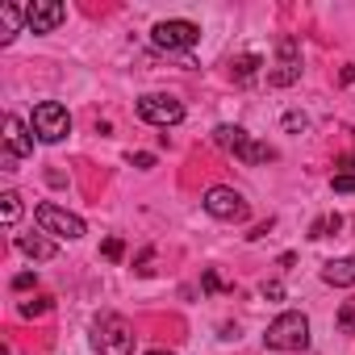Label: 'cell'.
<instances>
[{"mask_svg":"<svg viewBox=\"0 0 355 355\" xmlns=\"http://www.w3.org/2000/svg\"><path fill=\"white\" fill-rule=\"evenodd\" d=\"M338 230H343V218L338 214H326V218H318L309 226V239H326V234H338Z\"/></svg>","mask_w":355,"mask_h":355,"instance_id":"obj_17","label":"cell"},{"mask_svg":"<svg viewBox=\"0 0 355 355\" xmlns=\"http://www.w3.org/2000/svg\"><path fill=\"white\" fill-rule=\"evenodd\" d=\"M263 343H268L272 351H305V347H309V318L297 313V309L280 313V318L263 330Z\"/></svg>","mask_w":355,"mask_h":355,"instance_id":"obj_2","label":"cell"},{"mask_svg":"<svg viewBox=\"0 0 355 355\" xmlns=\"http://www.w3.org/2000/svg\"><path fill=\"white\" fill-rule=\"evenodd\" d=\"M101 251H105V259H109V263H117V259L125 255V243H121V239H105V247H101Z\"/></svg>","mask_w":355,"mask_h":355,"instance_id":"obj_22","label":"cell"},{"mask_svg":"<svg viewBox=\"0 0 355 355\" xmlns=\"http://www.w3.org/2000/svg\"><path fill=\"white\" fill-rule=\"evenodd\" d=\"M284 125H288V130H305V125H309V117H305V113H288V117H284Z\"/></svg>","mask_w":355,"mask_h":355,"instance_id":"obj_27","label":"cell"},{"mask_svg":"<svg viewBox=\"0 0 355 355\" xmlns=\"http://www.w3.org/2000/svg\"><path fill=\"white\" fill-rule=\"evenodd\" d=\"M263 67V59L259 55H243V59H234V80L239 84H247V80H255V71Z\"/></svg>","mask_w":355,"mask_h":355,"instance_id":"obj_16","label":"cell"},{"mask_svg":"<svg viewBox=\"0 0 355 355\" xmlns=\"http://www.w3.org/2000/svg\"><path fill=\"white\" fill-rule=\"evenodd\" d=\"M201 284H205V293H222V288H226L218 272H205V276H201Z\"/></svg>","mask_w":355,"mask_h":355,"instance_id":"obj_25","label":"cell"},{"mask_svg":"<svg viewBox=\"0 0 355 355\" xmlns=\"http://www.w3.org/2000/svg\"><path fill=\"white\" fill-rule=\"evenodd\" d=\"M30 130H34L38 142H63V138L71 134V113H67L59 101H42V105H34Z\"/></svg>","mask_w":355,"mask_h":355,"instance_id":"obj_3","label":"cell"},{"mask_svg":"<svg viewBox=\"0 0 355 355\" xmlns=\"http://www.w3.org/2000/svg\"><path fill=\"white\" fill-rule=\"evenodd\" d=\"M17 251L30 255V259H55L59 255V247L51 239H42V234H17Z\"/></svg>","mask_w":355,"mask_h":355,"instance_id":"obj_12","label":"cell"},{"mask_svg":"<svg viewBox=\"0 0 355 355\" xmlns=\"http://www.w3.org/2000/svg\"><path fill=\"white\" fill-rule=\"evenodd\" d=\"M150 42L159 46V51H193L197 42H201V26H193V21H159L155 30H150Z\"/></svg>","mask_w":355,"mask_h":355,"instance_id":"obj_5","label":"cell"},{"mask_svg":"<svg viewBox=\"0 0 355 355\" xmlns=\"http://www.w3.org/2000/svg\"><path fill=\"white\" fill-rule=\"evenodd\" d=\"M130 163H134L138 171H150V167H155V155H146V150H138V155H130Z\"/></svg>","mask_w":355,"mask_h":355,"instance_id":"obj_24","label":"cell"},{"mask_svg":"<svg viewBox=\"0 0 355 355\" xmlns=\"http://www.w3.org/2000/svg\"><path fill=\"white\" fill-rule=\"evenodd\" d=\"M322 280L334 284V288H351L355 284V255H343V259L322 263Z\"/></svg>","mask_w":355,"mask_h":355,"instance_id":"obj_11","label":"cell"},{"mask_svg":"<svg viewBox=\"0 0 355 355\" xmlns=\"http://www.w3.org/2000/svg\"><path fill=\"white\" fill-rule=\"evenodd\" d=\"M338 330H343V334H355V301H343V309H338Z\"/></svg>","mask_w":355,"mask_h":355,"instance_id":"obj_20","label":"cell"},{"mask_svg":"<svg viewBox=\"0 0 355 355\" xmlns=\"http://www.w3.org/2000/svg\"><path fill=\"white\" fill-rule=\"evenodd\" d=\"M301 80V46H297V38H280V46H276V67L268 71V84L272 88H288V84H297Z\"/></svg>","mask_w":355,"mask_h":355,"instance_id":"obj_7","label":"cell"},{"mask_svg":"<svg viewBox=\"0 0 355 355\" xmlns=\"http://www.w3.org/2000/svg\"><path fill=\"white\" fill-rule=\"evenodd\" d=\"M263 297H268V301H280V297H284V284H280V280H268V284H263Z\"/></svg>","mask_w":355,"mask_h":355,"instance_id":"obj_26","label":"cell"},{"mask_svg":"<svg viewBox=\"0 0 355 355\" xmlns=\"http://www.w3.org/2000/svg\"><path fill=\"white\" fill-rule=\"evenodd\" d=\"M330 189L334 193H355V171H338L334 180H330Z\"/></svg>","mask_w":355,"mask_h":355,"instance_id":"obj_21","label":"cell"},{"mask_svg":"<svg viewBox=\"0 0 355 355\" xmlns=\"http://www.w3.org/2000/svg\"><path fill=\"white\" fill-rule=\"evenodd\" d=\"M34 284H38L34 272H17V276H13V288H17V293H26V288H34Z\"/></svg>","mask_w":355,"mask_h":355,"instance_id":"obj_23","label":"cell"},{"mask_svg":"<svg viewBox=\"0 0 355 355\" xmlns=\"http://www.w3.org/2000/svg\"><path fill=\"white\" fill-rule=\"evenodd\" d=\"M239 159H243V163H272V159H276V146H268V142H255V138H247V146L239 150Z\"/></svg>","mask_w":355,"mask_h":355,"instance_id":"obj_15","label":"cell"},{"mask_svg":"<svg viewBox=\"0 0 355 355\" xmlns=\"http://www.w3.org/2000/svg\"><path fill=\"white\" fill-rule=\"evenodd\" d=\"M92 347L96 355H134V330L121 313H101L92 322Z\"/></svg>","mask_w":355,"mask_h":355,"instance_id":"obj_1","label":"cell"},{"mask_svg":"<svg viewBox=\"0 0 355 355\" xmlns=\"http://www.w3.org/2000/svg\"><path fill=\"white\" fill-rule=\"evenodd\" d=\"M34 218H38V226L46 230V234H55V239H84V218H76V214H67V209H59V205H38L34 209Z\"/></svg>","mask_w":355,"mask_h":355,"instance_id":"obj_8","label":"cell"},{"mask_svg":"<svg viewBox=\"0 0 355 355\" xmlns=\"http://www.w3.org/2000/svg\"><path fill=\"white\" fill-rule=\"evenodd\" d=\"M205 214L218 218V222H247L251 205L243 201V193H234V189H226V184H214V189L205 193Z\"/></svg>","mask_w":355,"mask_h":355,"instance_id":"obj_6","label":"cell"},{"mask_svg":"<svg viewBox=\"0 0 355 355\" xmlns=\"http://www.w3.org/2000/svg\"><path fill=\"white\" fill-rule=\"evenodd\" d=\"M138 117L150 121V125H180L184 121V101L180 96H171V92H146L138 96Z\"/></svg>","mask_w":355,"mask_h":355,"instance_id":"obj_4","label":"cell"},{"mask_svg":"<svg viewBox=\"0 0 355 355\" xmlns=\"http://www.w3.org/2000/svg\"><path fill=\"white\" fill-rule=\"evenodd\" d=\"M67 21V9L59 5V0H34V5H26V26L34 34H51Z\"/></svg>","mask_w":355,"mask_h":355,"instance_id":"obj_10","label":"cell"},{"mask_svg":"<svg viewBox=\"0 0 355 355\" xmlns=\"http://www.w3.org/2000/svg\"><path fill=\"white\" fill-rule=\"evenodd\" d=\"M146 355H175V351H159V347H155V351H146Z\"/></svg>","mask_w":355,"mask_h":355,"instance_id":"obj_28","label":"cell"},{"mask_svg":"<svg viewBox=\"0 0 355 355\" xmlns=\"http://www.w3.org/2000/svg\"><path fill=\"white\" fill-rule=\"evenodd\" d=\"M247 138H251V134H247L243 125H218V130H214V142H218L222 150H230V155H239V150L247 146Z\"/></svg>","mask_w":355,"mask_h":355,"instance_id":"obj_14","label":"cell"},{"mask_svg":"<svg viewBox=\"0 0 355 355\" xmlns=\"http://www.w3.org/2000/svg\"><path fill=\"white\" fill-rule=\"evenodd\" d=\"M46 309H51V297H30V301H21V305H17V313H21V318H42Z\"/></svg>","mask_w":355,"mask_h":355,"instance_id":"obj_19","label":"cell"},{"mask_svg":"<svg viewBox=\"0 0 355 355\" xmlns=\"http://www.w3.org/2000/svg\"><path fill=\"white\" fill-rule=\"evenodd\" d=\"M21 21H26V9L21 5H0V46H9L17 38Z\"/></svg>","mask_w":355,"mask_h":355,"instance_id":"obj_13","label":"cell"},{"mask_svg":"<svg viewBox=\"0 0 355 355\" xmlns=\"http://www.w3.org/2000/svg\"><path fill=\"white\" fill-rule=\"evenodd\" d=\"M0 201H5V209H0L5 226H17V218H21V197H17V193H5Z\"/></svg>","mask_w":355,"mask_h":355,"instance_id":"obj_18","label":"cell"},{"mask_svg":"<svg viewBox=\"0 0 355 355\" xmlns=\"http://www.w3.org/2000/svg\"><path fill=\"white\" fill-rule=\"evenodd\" d=\"M34 155V134L26 130V121L21 117H5V171H13V163L17 159H30Z\"/></svg>","mask_w":355,"mask_h":355,"instance_id":"obj_9","label":"cell"}]
</instances>
